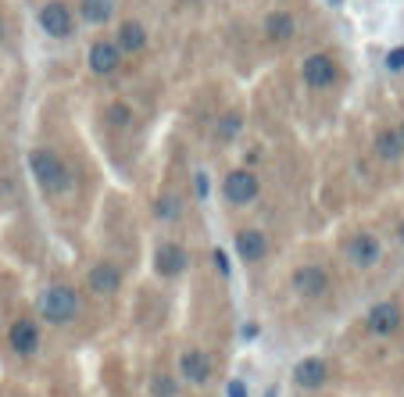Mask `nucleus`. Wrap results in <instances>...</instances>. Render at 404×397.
Segmentation results:
<instances>
[{
    "mask_svg": "<svg viewBox=\"0 0 404 397\" xmlns=\"http://www.w3.org/2000/svg\"><path fill=\"white\" fill-rule=\"evenodd\" d=\"M365 326H369V333H376V336H390V333L400 329V308H397L393 301H379V304L369 312Z\"/></svg>",
    "mask_w": 404,
    "mask_h": 397,
    "instance_id": "nucleus-5",
    "label": "nucleus"
},
{
    "mask_svg": "<svg viewBox=\"0 0 404 397\" xmlns=\"http://www.w3.org/2000/svg\"><path fill=\"white\" fill-rule=\"evenodd\" d=\"M186 265H190V258H186V251H183L179 244H161L158 254H154V268H158V275H165V279L183 275Z\"/></svg>",
    "mask_w": 404,
    "mask_h": 397,
    "instance_id": "nucleus-6",
    "label": "nucleus"
},
{
    "mask_svg": "<svg viewBox=\"0 0 404 397\" xmlns=\"http://www.w3.org/2000/svg\"><path fill=\"white\" fill-rule=\"evenodd\" d=\"M215 265H218L222 275H229V258H225V251H215Z\"/></svg>",
    "mask_w": 404,
    "mask_h": 397,
    "instance_id": "nucleus-27",
    "label": "nucleus"
},
{
    "mask_svg": "<svg viewBox=\"0 0 404 397\" xmlns=\"http://www.w3.org/2000/svg\"><path fill=\"white\" fill-rule=\"evenodd\" d=\"M150 390H154V397H176V393H179L176 379H168V376H158V379L150 383Z\"/></svg>",
    "mask_w": 404,
    "mask_h": 397,
    "instance_id": "nucleus-22",
    "label": "nucleus"
},
{
    "mask_svg": "<svg viewBox=\"0 0 404 397\" xmlns=\"http://www.w3.org/2000/svg\"><path fill=\"white\" fill-rule=\"evenodd\" d=\"M326 376H329V369H326L322 358H304V362H297V369H294V383L304 386V390H319V386L326 383Z\"/></svg>",
    "mask_w": 404,
    "mask_h": 397,
    "instance_id": "nucleus-13",
    "label": "nucleus"
},
{
    "mask_svg": "<svg viewBox=\"0 0 404 397\" xmlns=\"http://www.w3.org/2000/svg\"><path fill=\"white\" fill-rule=\"evenodd\" d=\"M400 240H404V225H400Z\"/></svg>",
    "mask_w": 404,
    "mask_h": 397,
    "instance_id": "nucleus-30",
    "label": "nucleus"
},
{
    "mask_svg": "<svg viewBox=\"0 0 404 397\" xmlns=\"http://www.w3.org/2000/svg\"><path fill=\"white\" fill-rule=\"evenodd\" d=\"M397 133H400V140H404V126H400V129H397Z\"/></svg>",
    "mask_w": 404,
    "mask_h": 397,
    "instance_id": "nucleus-28",
    "label": "nucleus"
},
{
    "mask_svg": "<svg viewBox=\"0 0 404 397\" xmlns=\"http://www.w3.org/2000/svg\"><path fill=\"white\" fill-rule=\"evenodd\" d=\"M111 11H114V0H83V18L93 22V25L107 22Z\"/></svg>",
    "mask_w": 404,
    "mask_h": 397,
    "instance_id": "nucleus-19",
    "label": "nucleus"
},
{
    "mask_svg": "<svg viewBox=\"0 0 404 397\" xmlns=\"http://www.w3.org/2000/svg\"><path fill=\"white\" fill-rule=\"evenodd\" d=\"M268 397H275V390H268Z\"/></svg>",
    "mask_w": 404,
    "mask_h": 397,
    "instance_id": "nucleus-31",
    "label": "nucleus"
},
{
    "mask_svg": "<svg viewBox=\"0 0 404 397\" xmlns=\"http://www.w3.org/2000/svg\"><path fill=\"white\" fill-rule=\"evenodd\" d=\"M154 211H158V218H165V222H172V218H179V197H172V194L158 197Z\"/></svg>",
    "mask_w": 404,
    "mask_h": 397,
    "instance_id": "nucleus-21",
    "label": "nucleus"
},
{
    "mask_svg": "<svg viewBox=\"0 0 404 397\" xmlns=\"http://www.w3.org/2000/svg\"><path fill=\"white\" fill-rule=\"evenodd\" d=\"M347 258H351L358 268H372V265L379 261V240L369 237V233L355 237V240L347 244Z\"/></svg>",
    "mask_w": 404,
    "mask_h": 397,
    "instance_id": "nucleus-12",
    "label": "nucleus"
},
{
    "mask_svg": "<svg viewBox=\"0 0 404 397\" xmlns=\"http://www.w3.org/2000/svg\"><path fill=\"white\" fill-rule=\"evenodd\" d=\"M0 36H4V22H0Z\"/></svg>",
    "mask_w": 404,
    "mask_h": 397,
    "instance_id": "nucleus-29",
    "label": "nucleus"
},
{
    "mask_svg": "<svg viewBox=\"0 0 404 397\" xmlns=\"http://www.w3.org/2000/svg\"><path fill=\"white\" fill-rule=\"evenodd\" d=\"M40 25L50 32V36H57V40H65V36H72V29H76V18H72V11L65 8V4H47L43 11H40Z\"/></svg>",
    "mask_w": 404,
    "mask_h": 397,
    "instance_id": "nucleus-3",
    "label": "nucleus"
},
{
    "mask_svg": "<svg viewBox=\"0 0 404 397\" xmlns=\"http://www.w3.org/2000/svg\"><path fill=\"white\" fill-rule=\"evenodd\" d=\"M229 397H247V386L240 383V379H233V383H229V390H225Z\"/></svg>",
    "mask_w": 404,
    "mask_h": 397,
    "instance_id": "nucleus-26",
    "label": "nucleus"
},
{
    "mask_svg": "<svg viewBox=\"0 0 404 397\" xmlns=\"http://www.w3.org/2000/svg\"><path fill=\"white\" fill-rule=\"evenodd\" d=\"M237 133H240V115H225L218 122V140H233Z\"/></svg>",
    "mask_w": 404,
    "mask_h": 397,
    "instance_id": "nucleus-23",
    "label": "nucleus"
},
{
    "mask_svg": "<svg viewBox=\"0 0 404 397\" xmlns=\"http://www.w3.org/2000/svg\"><path fill=\"white\" fill-rule=\"evenodd\" d=\"M119 58H122L119 43L100 40V43H93V47H90V69H93L97 76H111L114 69H119Z\"/></svg>",
    "mask_w": 404,
    "mask_h": 397,
    "instance_id": "nucleus-10",
    "label": "nucleus"
},
{
    "mask_svg": "<svg viewBox=\"0 0 404 397\" xmlns=\"http://www.w3.org/2000/svg\"><path fill=\"white\" fill-rule=\"evenodd\" d=\"M301 72H304V83L311 90H326V86L336 83V65H333V58H326V54H311Z\"/></svg>",
    "mask_w": 404,
    "mask_h": 397,
    "instance_id": "nucleus-7",
    "label": "nucleus"
},
{
    "mask_svg": "<svg viewBox=\"0 0 404 397\" xmlns=\"http://www.w3.org/2000/svg\"><path fill=\"white\" fill-rule=\"evenodd\" d=\"M294 18L290 15H286V11H272L268 18H265V36L272 40V43H286V40H290L294 36Z\"/></svg>",
    "mask_w": 404,
    "mask_h": 397,
    "instance_id": "nucleus-16",
    "label": "nucleus"
},
{
    "mask_svg": "<svg viewBox=\"0 0 404 397\" xmlns=\"http://www.w3.org/2000/svg\"><path fill=\"white\" fill-rule=\"evenodd\" d=\"M40 312H43V319H50V322H72L76 319V312H79V297H76V290L72 287H50L43 297H40Z\"/></svg>",
    "mask_w": 404,
    "mask_h": 397,
    "instance_id": "nucleus-2",
    "label": "nucleus"
},
{
    "mask_svg": "<svg viewBox=\"0 0 404 397\" xmlns=\"http://www.w3.org/2000/svg\"><path fill=\"white\" fill-rule=\"evenodd\" d=\"M179 369H183V376H186L194 386H204V383L211 379V362H208L201 351H186L183 362H179Z\"/></svg>",
    "mask_w": 404,
    "mask_h": 397,
    "instance_id": "nucleus-15",
    "label": "nucleus"
},
{
    "mask_svg": "<svg viewBox=\"0 0 404 397\" xmlns=\"http://www.w3.org/2000/svg\"><path fill=\"white\" fill-rule=\"evenodd\" d=\"M386 69L390 72H404V47H397V50L386 54Z\"/></svg>",
    "mask_w": 404,
    "mask_h": 397,
    "instance_id": "nucleus-24",
    "label": "nucleus"
},
{
    "mask_svg": "<svg viewBox=\"0 0 404 397\" xmlns=\"http://www.w3.org/2000/svg\"><path fill=\"white\" fill-rule=\"evenodd\" d=\"M222 190H225V201L229 204H251L258 197V179L251 172H229Z\"/></svg>",
    "mask_w": 404,
    "mask_h": 397,
    "instance_id": "nucleus-8",
    "label": "nucleus"
},
{
    "mask_svg": "<svg viewBox=\"0 0 404 397\" xmlns=\"http://www.w3.org/2000/svg\"><path fill=\"white\" fill-rule=\"evenodd\" d=\"M194 190H197V197H208V190H211L208 172H197V176H194Z\"/></svg>",
    "mask_w": 404,
    "mask_h": 397,
    "instance_id": "nucleus-25",
    "label": "nucleus"
},
{
    "mask_svg": "<svg viewBox=\"0 0 404 397\" xmlns=\"http://www.w3.org/2000/svg\"><path fill=\"white\" fill-rule=\"evenodd\" d=\"M237 254H240L244 261H261V258L268 254L265 233H261V230H244V233L237 237Z\"/></svg>",
    "mask_w": 404,
    "mask_h": 397,
    "instance_id": "nucleus-14",
    "label": "nucleus"
},
{
    "mask_svg": "<svg viewBox=\"0 0 404 397\" xmlns=\"http://www.w3.org/2000/svg\"><path fill=\"white\" fill-rule=\"evenodd\" d=\"M104 119H107L111 129H129V126H133V111H129L126 104H111V107L104 111Z\"/></svg>",
    "mask_w": 404,
    "mask_h": 397,
    "instance_id": "nucleus-20",
    "label": "nucleus"
},
{
    "mask_svg": "<svg viewBox=\"0 0 404 397\" xmlns=\"http://www.w3.org/2000/svg\"><path fill=\"white\" fill-rule=\"evenodd\" d=\"M326 287H329V279H326V268H319V265H301L297 272H294V290L301 294V297H322L326 294Z\"/></svg>",
    "mask_w": 404,
    "mask_h": 397,
    "instance_id": "nucleus-4",
    "label": "nucleus"
},
{
    "mask_svg": "<svg viewBox=\"0 0 404 397\" xmlns=\"http://www.w3.org/2000/svg\"><path fill=\"white\" fill-rule=\"evenodd\" d=\"M29 168H32L36 183H40L47 194L69 190V168L61 165V158H54L50 150H32V154H29Z\"/></svg>",
    "mask_w": 404,
    "mask_h": 397,
    "instance_id": "nucleus-1",
    "label": "nucleus"
},
{
    "mask_svg": "<svg viewBox=\"0 0 404 397\" xmlns=\"http://www.w3.org/2000/svg\"><path fill=\"white\" fill-rule=\"evenodd\" d=\"M86 283H90V290H93V294L107 297V294H114V290L122 287V272L114 268V265H107V261H100V265H93V268H90Z\"/></svg>",
    "mask_w": 404,
    "mask_h": 397,
    "instance_id": "nucleus-9",
    "label": "nucleus"
},
{
    "mask_svg": "<svg viewBox=\"0 0 404 397\" xmlns=\"http://www.w3.org/2000/svg\"><path fill=\"white\" fill-rule=\"evenodd\" d=\"M8 340H11V348H15V355H22V358H29L36 348H40V329L29 322V319H18L15 326H11V333H8Z\"/></svg>",
    "mask_w": 404,
    "mask_h": 397,
    "instance_id": "nucleus-11",
    "label": "nucleus"
},
{
    "mask_svg": "<svg viewBox=\"0 0 404 397\" xmlns=\"http://www.w3.org/2000/svg\"><path fill=\"white\" fill-rule=\"evenodd\" d=\"M376 154H379L383 161H397V158L404 154V140H400V133H397V129H383V133L376 136Z\"/></svg>",
    "mask_w": 404,
    "mask_h": 397,
    "instance_id": "nucleus-18",
    "label": "nucleus"
},
{
    "mask_svg": "<svg viewBox=\"0 0 404 397\" xmlns=\"http://www.w3.org/2000/svg\"><path fill=\"white\" fill-rule=\"evenodd\" d=\"M143 43H147V29L140 22H122V29H119V50L136 54V50H143Z\"/></svg>",
    "mask_w": 404,
    "mask_h": 397,
    "instance_id": "nucleus-17",
    "label": "nucleus"
}]
</instances>
